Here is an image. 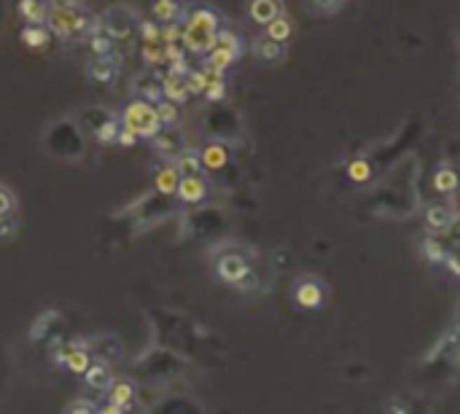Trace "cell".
I'll return each mask as SVG.
<instances>
[{
    "instance_id": "cell-11",
    "label": "cell",
    "mask_w": 460,
    "mask_h": 414,
    "mask_svg": "<svg viewBox=\"0 0 460 414\" xmlns=\"http://www.w3.org/2000/svg\"><path fill=\"white\" fill-rule=\"evenodd\" d=\"M60 363H65L73 374H86V369L92 366V358H89V352L81 350V347H65L60 355Z\"/></svg>"
},
{
    "instance_id": "cell-19",
    "label": "cell",
    "mask_w": 460,
    "mask_h": 414,
    "mask_svg": "<svg viewBox=\"0 0 460 414\" xmlns=\"http://www.w3.org/2000/svg\"><path fill=\"white\" fill-rule=\"evenodd\" d=\"M291 33H293V27H291V22L283 14L280 17H274L270 24H264V35L267 38H272V41H277V43H286V41H291Z\"/></svg>"
},
{
    "instance_id": "cell-15",
    "label": "cell",
    "mask_w": 460,
    "mask_h": 414,
    "mask_svg": "<svg viewBox=\"0 0 460 414\" xmlns=\"http://www.w3.org/2000/svg\"><path fill=\"white\" fill-rule=\"evenodd\" d=\"M178 183H181V173H178L175 164L162 167V170L156 173V178H153V189L159 191V194H175Z\"/></svg>"
},
{
    "instance_id": "cell-5",
    "label": "cell",
    "mask_w": 460,
    "mask_h": 414,
    "mask_svg": "<svg viewBox=\"0 0 460 414\" xmlns=\"http://www.w3.org/2000/svg\"><path fill=\"white\" fill-rule=\"evenodd\" d=\"M181 24H183V22H181ZM181 43H183L186 54H207L216 46V33H204V30H197V27H186V24H183Z\"/></svg>"
},
{
    "instance_id": "cell-29",
    "label": "cell",
    "mask_w": 460,
    "mask_h": 414,
    "mask_svg": "<svg viewBox=\"0 0 460 414\" xmlns=\"http://www.w3.org/2000/svg\"><path fill=\"white\" fill-rule=\"evenodd\" d=\"M156 113H159V121L165 127H172L178 121V103L172 100H165V103H156Z\"/></svg>"
},
{
    "instance_id": "cell-45",
    "label": "cell",
    "mask_w": 460,
    "mask_h": 414,
    "mask_svg": "<svg viewBox=\"0 0 460 414\" xmlns=\"http://www.w3.org/2000/svg\"><path fill=\"white\" fill-rule=\"evenodd\" d=\"M78 3H86V0H68V6H78Z\"/></svg>"
},
{
    "instance_id": "cell-22",
    "label": "cell",
    "mask_w": 460,
    "mask_h": 414,
    "mask_svg": "<svg viewBox=\"0 0 460 414\" xmlns=\"http://www.w3.org/2000/svg\"><path fill=\"white\" fill-rule=\"evenodd\" d=\"M433 189L439 191V194H452V191L458 189V173L449 170V167H442L439 173L433 175Z\"/></svg>"
},
{
    "instance_id": "cell-16",
    "label": "cell",
    "mask_w": 460,
    "mask_h": 414,
    "mask_svg": "<svg viewBox=\"0 0 460 414\" xmlns=\"http://www.w3.org/2000/svg\"><path fill=\"white\" fill-rule=\"evenodd\" d=\"M455 221V215H452V210L447 205H431L426 210V224L431 229H436V231H444V229H449Z\"/></svg>"
},
{
    "instance_id": "cell-20",
    "label": "cell",
    "mask_w": 460,
    "mask_h": 414,
    "mask_svg": "<svg viewBox=\"0 0 460 414\" xmlns=\"http://www.w3.org/2000/svg\"><path fill=\"white\" fill-rule=\"evenodd\" d=\"M153 17L159 19L162 24L165 22H175V19L183 17V8H181L178 0H156L153 3Z\"/></svg>"
},
{
    "instance_id": "cell-18",
    "label": "cell",
    "mask_w": 460,
    "mask_h": 414,
    "mask_svg": "<svg viewBox=\"0 0 460 414\" xmlns=\"http://www.w3.org/2000/svg\"><path fill=\"white\" fill-rule=\"evenodd\" d=\"M256 57L264 59V62H277V59H283V43H277V41L264 35V38L256 41Z\"/></svg>"
},
{
    "instance_id": "cell-1",
    "label": "cell",
    "mask_w": 460,
    "mask_h": 414,
    "mask_svg": "<svg viewBox=\"0 0 460 414\" xmlns=\"http://www.w3.org/2000/svg\"><path fill=\"white\" fill-rule=\"evenodd\" d=\"M121 127L132 129L137 138L146 140H153L156 135H162V129H165V124L159 121V113H156V105H151L143 97L127 103V108L121 110Z\"/></svg>"
},
{
    "instance_id": "cell-36",
    "label": "cell",
    "mask_w": 460,
    "mask_h": 414,
    "mask_svg": "<svg viewBox=\"0 0 460 414\" xmlns=\"http://www.w3.org/2000/svg\"><path fill=\"white\" fill-rule=\"evenodd\" d=\"M137 135L132 132V129H127V127H121L119 135H116V145H121V148H132V145H137Z\"/></svg>"
},
{
    "instance_id": "cell-34",
    "label": "cell",
    "mask_w": 460,
    "mask_h": 414,
    "mask_svg": "<svg viewBox=\"0 0 460 414\" xmlns=\"http://www.w3.org/2000/svg\"><path fill=\"white\" fill-rule=\"evenodd\" d=\"M204 97H207L210 103H218V100H223V97H226V81H223V78L210 81L207 89H204Z\"/></svg>"
},
{
    "instance_id": "cell-8",
    "label": "cell",
    "mask_w": 460,
    "mask_h": 414,
    "mask_svg": "<svg viewBox=\"0 0 460 414\" xmlns=\"http://www.w3.org/2000/svg\"><path fill=\"white\" fill-rule=\"evenodd\" d=\"M200 159H202L204 170H213L218 173L229 164V148L223 143H207L202 151H200Z\"/></svg>"
},
{
    "instance_id": "cell-37",
    "label": "cell",
    "mask_w": 460,
    "mask_h": 414,
    "mask_svg": "<svg viewBox=\"0 0 460 414\" xmlns=\"http://www.w3.org/2000/svg\"><path fill=\"white\" fill-rule=\"evenodd\" d=\"M11 210H14V197L8 194V189L0 186V215H11Z\"/></svg>"
},
{
    "instance_id": "cell-38",
    "label": "cell",
    "mask_w": 460,
    "mask_h": 414,
    "mask_svg": "<svg viewBox=\"0 0 460 414\" xmlns=\"http://www.w3.org/2000/svg\"><path fill=\"white\" fill-rule=\"evenodd\" d=\"M188 59L183 57V59H175V62H170V70L167 73H172V76H181V78H186L188 76Z\"/></svg>"
},
{
    "instance_id": "cell-23",
    "label": "cell",
    "mask_w": 460,
    "mask_h": 414,
    "mask_svg": "<svg viewBox=\"0 0 460 414\" xmlns=\"http://www.w3.org/2000/svg\"><path fill=\"white\" fill-rule=\"evenodd\" d=\"M108 380H111V377H108V369H105V366H100V363L86 369V385H89V387H95V390H102V387H108Z\"/></svg>"
},
{
    "instance_id": "cell-28",
    "label": "cell",
    "mask_w": 460,
    "mask_h": 414,
    "mask_svg": "<svg viewBox=\"0 0 460 414\" xmlns=\"http://www.w3.org/2000/svg\"><path fill=\"white\" fill-rule=\"evenodd\" d=\"M121 129V121L111 119L105 121V124H100L97 127V143H102V145H108V143H116V135H119Z\"/></svg>"
},
{
    "instance_id": "cell-26",
    "label": "cell",
    "mask_w": 460,
    "mask_h": 414,
    "mask_svg": "<svg viewBox=\"0 0 460 414\" xmlns=\"http://www.w3.org/2000/svg\"><path fill=\"white\" fill-rule=\"evenodd\" d=\"M207 84H210V78H207V73H204V70H188L186 87H188L191 94H204Z\"/></svg>"
},
{
    "instance_id": "cell-27",
    "label": "cell",
    "mask_w": 460,
    "mask_h": 414,
    "mask_svg": "<svg viewBox=\"0 0 460 414\" xmlns=\"http://www.w3.org/2000/svg\"><path fill=\"white\" fill-rule=\"evenodd\" d=\"M216 46H223V49L235 52L237 57H239V52H242V43H239L237 33H232V30H221V27H218V33H216Z\"/></svg>"
},
{
    "instance_id": "cell-14",
    "label": "cell",
    "mask_w": 460,
    "mask_h": 414,
    "mask_svg": "<svg viewBox=\"0 0 460 414\" xmlns=\"http://www.w3.org/2000/svg\"><path fill=\"white\" fill-rule=\"evenodd\" d=\"M22 43L30 49H46L51 43V30L46 24H25L22 27Z\"/></svg>"
},
{
    "instance_id": "cell-35",
    "label": "cell",
    "mask_w": 460,
    "mask_h": 414,
    "mask_svg": "<svg viewBox=\"0 0 460 414\" xmlns=\"http://www.w3.org/2000/svg\"><path fill=\"white\" fill-rule=\"evenodd\" d=\"M162 52H165V62H167V65L175 62V59H183V57H186L183 43H162Z\"/></svg>"
},
{
    "instance_id": "cell-17",
    "label": "cell",
    "mask_w": 460,
    "mask_h": 414,
    "mask_svg": "<svg viewBox=\"0 0 460 414\" xmlns=\"http://www.w3.org/2000/svg\"><path fill=\"white\" fill-rule=\"evenodd\" d=\"M204 57H207V59H204V65H210V68H218V70H223V73H226V70L232 68V65H235V62L239 59L237 54L229 52V49H223V46H213V49L204 54Z\"/></svg>"
},
{
    "instance_id": "cell-12",
    "label": "cell",
    "mask_w": 460,
    "mask_h": 414,
    "mask_svg": "<svg viewBox=\"0 0 460 414\" xmlns=\"http://www.w3.org/2000/svg\"><path fill=\"white\" fill-rule=\"evenodd\" d=\"M17 11H19V17L25 19L27 24H46L49 6H46L43 0H19Z\"/></svg>"
},
{
    "instance_id": "cell-42",
    "label": "cell",
    "mask_w": 460,
    "mask_h": 414,
    "mask_svg": "<svg viewBox=\"0 0 460 414\" xmlns=\"http://www.w3.org/2000/svg\"><path fill=\"white\" fill-rule=\"evenodd\" d=\"M121 412H127V406H121V404H113V401H111V404L102 409V414H121Z\"/></svg>"
},
{
    "instance_id": "cell-2",
    "label": "cell",
    "mask_w": 460,
    "mask_h": 414,
    "mask_svg": "<svg viewBox=\"0 0 460 414\" xmlns=\"http://www.w3.org/2000/svg\"><path fill=\"white\" fill-rule=\"evenodd\" d=\"M46 27L51 30V35L65 38V35L81 33L86 27V17H81L78 11H73V6H68V3H62V6H49Z\"/></svg>"
},
{
    "instance_id": "cell-10",
    "label": "cell",
    "mask_w": 460,
    "mask_h": 414,
    "mask_svg": "<svg viewBox=\"0 0 460 414\" xmlns=\"http://www.w3.org/2000/svg\"><path fill=\"white\" fill-rule=\"evenodd\" d=\"M162 97L165 100H172V103H186L188 97H191V92L186 87V78H181V76H172L167 73L165 78H162Z\"/></svg>"
},
{
    "instance_id": "cell-3",
    "label": "cell",
    "mask_w": 460,
    "mask_h": 414,
    "mask_svg": "<svg viewBox=\"0 0 460 414\" xmlns=\"http://www.w3.org/2000/svg\"><path fill=\"white\" fill-rule=\"evenodd\" d=\"M207 180H204L202 175H181V183H178V189H175V197L181 199V202H186V205H197V202H202L204 197H207Z\"/></svg>"
},
{
    "instance_id": "cell-31",
    "label": "cell",
    "mask_w": 460,
    "mask_h": 414,
    "mask_svg": "<svg viewBox=\"0 0 460 414\" xmlns=\"http://www.w3.org/2000/svg\"><path fill=\"white\" fill-rule=\"evenodd\" d=\"M137 33H140V38H143V43H159V41H162V27L153 24V22H148V19L137 24Z\"/></svg>"
},
{
    "instance_id": "cell-24",
    "label": "cell",
    "mask_w": 460,
    "mask_h": 414,
    "mask_svg": "<svg viewBox=\"0 0 460 414\" xmlns=\"http://www.w3.org/2000/svg\"><path fill=\"white\" fill-rule=\"evenodd\" d=\"M132 396H135V390H132L130 382H116V385L111 387V401L127 406V409H130V404H132Z\"/></svg>"
},
{
    "instance_id": "cell-9",
    "label": "cell",
    "mask_w": 460,
    "mask_h": 414,
    "mask_svg": "<svg viewBox=\"0 0 460 414\" xmlns=\"http://www.w3.org/2000/svg\"><path fill=\"white\" fill-rule=\"evenodd\" d=\"M248 14H251L256 24H270L274 17L283 14V8H280V0H251Z\"/></svg>"
},
{
    "instance_id": "cell-40",
    "label": "cell",
    "mask_w": 460,
    "mask_h": 414,
    "mask_svg": "<svg viewBox=\"0 0 460 414\" xmlns=\"http://www.w3.org/2000/svg\"><path fill=\"white\" fill-rule=\"evenodd\" d=\"M14 234V221L8 215H0V240H8Z\"/></svg>"
},
{
    "instance_id": "cell-4",
    "label": "cell",
    "mask_w": 460,
    "mask_h": 414,
    "mask_svg": "<svg viewBox=\"0 0 460 414\" xmlns=\"http://www.w3.org/2000/svg\"><path fill=\"white\" fill-rule=\"evenodd\" d=\"M181 22L186 27H197V30H204V33H218L221 27V17L204 6H197V8H188L186 14L181 17Z\"/></svg>"
},
{
    "instance_id": "cell-44",
    "label": "cell",
    "mask_w": 460,
    "mask_h": 414,
    "mask_svg": "<svg viewBox=\"0 0 460 414\" xmlns=\"http://www.w3.org/2000/svg\"><path fill=\"white\" fill-rule=\"evenodd\" d=\"M49 6H62V3H68V0H46Z\"/></svg>"
},
{
    "instance_id": "cell-43",
    "label": "cell",
    "mask_w": 460,
    "mask_h": 414,
    "mask_svg": "<svg viewBox=\"0 0 460 414\" xmlns=\"http://www.w3.org/2000/svg\"><path fill=\"white\" fill-rule=\"evenodd\" d=\"M340 0H312V6H318L321 11H328V8H334Z\"/></svg>"
},
{
    "instance_id": "cell-21",
    "label": "cell",
    "mask_w": 460,
    "mask_h": 414,
    "mask_svg": "<svg viewBox=\"0 0 460 414\" xmlns=\"http://www.w3.org/2000/svg\"><path fill=\"white\" fill-rule=\"evenodd\" d=\"M172 164L178 167V173L181 175H200L204 170L202 159H200V154H194V151H183Z\"/></svg>"
},
{
    "instance_id": "cell-39",
    "label": "cell",
    "mask_w": 460,
    "mask_h": 414,
    "mask_svg": "<svg viewBox=\"0 0 460 414\" xmlns=\"http://www.w3.org/2000/svg\"><path fill=\"white\" fill-rule=\"evenodd\" d=\"M65 412H70V414H89V412H92V404H89V401H73V404H68V406H65Z\"/></svg>"
},
{
    "instance_id": "cell-13",
    "label": "cell",
    "mask_w": 460,
    "mask_h": 414,
    "mask_svg": "<svg viewBox=\"0 0 460 414\" xmlns=\"http://www.w3.org/2000/svg\"><path fill=\"white\" fill-rule=\"evenodd\" d=\"M116 70H119V59H113V57H97V59L89 65V76H92V81L111 84V81L116 78Z\"/></svg>"
},
{
    "instance_id": "cell-7",
    "label": "cell",
    "mask_w": 460,
    "mask_h": 414,
    "mask_svg": "<svg viewBox=\"0 0 460 414\" xmlns=\"http://www.w3.org/2000/svg\"><path fill=\"white\" fill-rule=\"evenodd\" d=\"M251 275L248 272V264H245V259L242 256H223L221 261H218V277L221 280H226V283H242L245 277Z\"/></svg>"
},
{
    "instance_id": "cell-25",
    "label": "cell",
    "mask_w": 460,
    "mask_h": 414,
    "mask_svg": "<svg viewBox=\"0 0 460 414\" xmlns=\"http://www.w3.org/2000/svg\"><path fill=\"white\" fill-rule=\"evenodd\" d=\"M347 175H350L356 183H366V180L372 178V167H369L366 159H353V162L347 164Z\"/></svg>"
},
{
    "instance_id": "cell-6",
    "label": "cell",
    "mask_w": 460,
    "mask_h": 414,
    "mask_svg": "<svg viewBox=\"0 0 460 414\" xmlns=\"http://www.w3.org/2000/svg\"><path fill=\"white\" fill-rule=\"evenodd\" d=\"M293 299H296V304L305 307V310H318V307L323 304V288H321L318 283H312V280H305V283L296 285Z\"/></svg>"
},
{
    "instance_id": "cell-41",
    "label": "cell",
    "mask_w": 460,
    "mask_h": 414,
    "mask_svg": "<svg viewBox=\"0 0 460 414\" xmlns=\"http://www.w3.org/2000/svg\"><path fill=\"white\" fill-rule=\"evenodd\" d=\"M426 250H428V259H433V261H444V250L436 245L433 240H428L426 242Z\"/></svg>"
},
{
    "instance_id": "cell-33",
    "label": "cell",
    "mask_w": 460,
    "mask_h": 414,
    "mask_svg": "<svg viewBox=\"0 0 460 414\" xmlns=\"http://www.w3.org/2000/svg\"><path fill=\"white\" fill-rule=\"evenodd\" d=\"M89 49L95 52V57H108L111 49H113V41H111V35H95L92 41H89Z\"/></svg>"
},
{
    "instance_id": "cell-30",
    "label": "cell",
    "mask_w": 460,
    "mask_h": 414,
    "mask_svg": "<svg viewBox=\"0 0 460 414\" xmlns=\"http://www.w3.org/2000/svg\"><path fill=\"white\" fill-rule=\"evenodd\" d=\"M140 57H143V62H146V65H162V62H165L162 41H159V43H143V52H140Z\"/></svg>"
},
{
    "instance_id": "cell-32",
    "label": "cell",
    "mask_w": 460,
    "mask_h": 414,
    "mask_svg": "<svg viewBox=\"0 0 460 414\" xmlns=\"http://www.w3.org/2000/svg\"><path fill=\"white\" fill-rule=\"evenodd\" d=\"M181 35H183V24H181V19H175V22H165V27H162V43H181Z\"/></svg>"
}]
</instances>
